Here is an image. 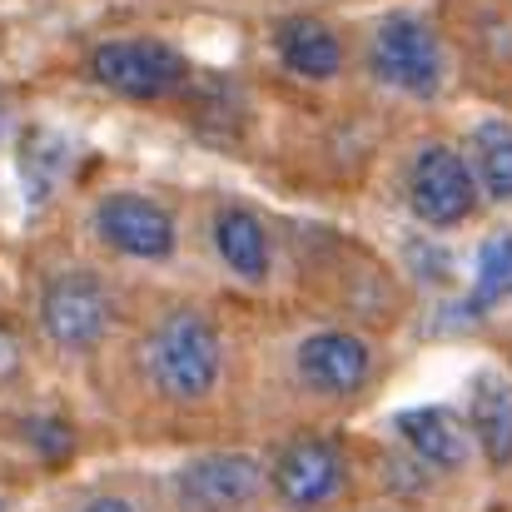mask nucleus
I'll return each instance as SVG.
<instances>
[{
	"mask_svg": "<svg viewBox=\"0 0 512 512\" xmlns=\"http://www.w3.org/2000/svg\"><path fill=\"white\" fill-rule=\"evenodd\" d=\"M140 373L165 403H204L224 378V334L204 309H165L140 334Z\"/></svg>",
	"mask_w": 512,
	"mask_h": 512,
	"instance_id": "1",
	"label": "nucleus"
},
{
	"mask_svg": "<svg viewBox=\"0 0 512 512\" xmlns=\"http://www.w3.org/2000/svg\"><path fill=\"white\" fill-rule=\"evenodd\" d=\"M115 324H120V299H115V284L100 269L65 264V269L40 279L35 329L55 353L85 358L115 334Z\"/></svg>",
	"mask_w": 512,
	"mask_h": 512,
	"instance_id": "2",
	"label": "nucleus"
},
{
	"mask_svg": "<svg viewBox=\"0 0 512 512\" xmlns=\"http://www.w3.org/2000/svg\"><path fill=\"white\" fill-rule=\"evenodd\" d=\"M85 75L120 100H170L189 85V60L170 40L155 35H115L85 55Z\"/></svg>",
	"mask_w": 512,
	"mask_h": 512,
	"instance_id": "3",
	"label": "nucleus"
},
{
	"mask_svg": "<svg viewBox=\"0 0 512 512\" xmlns=\"http://www.w3.org/2000/svg\"><path fill=\"white\" fill-rule=\"evenodd\" d=\"M368 70H373L388 90H398V95L433 100V95L443 90V70H448L443 40H438V30H433L423 15L393 10V15H383V20L373 25V35H368Z\"/></svg>",
	"mask_w": 512,
	"mask_h": 512,
	"instance_id": "4",
	"label": "nucleus"
},
{
	"mask_svg": "<svg viewBox=\"0 0 512 512\" xmlns=\"http://www.w3.org/2000/svg\"><path fill=\"white\" fill-rule=\"evenodd\" d=\"M403 194H408V209H413L428 229H458V224L478 209L483 184H478L473 160H468L463 150L433 140V145H423V150L413 155Z\"/></svg>",
	"mask_w": 512,
	"mask_h": 512,
	"instance_id": "5",
	"label": "nucleus"
},
{
	"mask_svg": "<svg viewBox=\"0 0 512 512\" xmlns=\"http://www.w3.org/2000/svg\"><path fill=\"white\" fill-rule=\"evenodd\" d=\"M95 224V239L120 254V259H140V264H165L179 249V224L174 214L155 199V194H140V189H115L95 204L90 214Z\"/></svg>",
	"mask_w": 512,
	"mask_h": 512,
	"instance_id": "6",
	"label": "nucleus"
},
{
	"mask_svg": "<svg viewBox=\"0 0 512 512\" xmlns=\"http://www.w3.org/2000/svg\"><path fill=\"white\" fill-rule=\"evenodd\" d=\"M343 488H348V458L334 438L304 433L274 453L269 493L289 512H324L329 503L343 498Z\"/></svg>",
	"mask_w": 512,
	"mask_h": 512,
	"instance_id": "7",
	"label": "nucleus"
},
{
	"mask_svg": "<svg viewBox=\"0 0 512 512\" xmlns=\"http://www.w3.org/2000/svg\"><path fill=\"white\" fill-rule=\"evenodd\" d=\"M269 488V473L249 453H199L179 463L170 498L179 512H249Z\"/></svg>",
	"mask_w": 512,
	"mask_h": 512,
	"instance_id": "8",
	"label": "nucleus"
},
{
	"mask_svg": "<svg viewBox=\"0 0 512 512\" xmlns=\"http://www.w3.org/2000/svg\"><path fill=\"white\" fill-rule=\"evenodd\" d=\"M294 373L319 398H358L373 383L378 358L373 343L353 329H319L294 348Z\"/></svg>",
	"mask_w": 512,
	"mask_h": 512,
	"instance_id": "9",
	"label": "nucleus"
},
{
	"mask_svg": "<svg viewBox=\"0 0 512 512\" xmlns=\"http://www.w3.org/2000/svg\"><path fill=\"white\" fill-rule=\"evenodd\" d=\"M393 428H398L403 448L423 468H438V473H458L473 453V428L453 408H408V413H398Z\"/></svg>",
	"mask_w": 512,
	"mask_h": 512,
	"instance_id": "10",
	"label": "nucleus"
},
{
	"mask_svg": "<svg viewBox=\"0 0 512 512\" xmlns=\"http://www.w3.org/2000/svg\"><path fill=\"white\" fill-rule=\"evenodd\" d=\"M468 428H473V448L483 453V463L493 473L512 468V378L498 368H483L468 383Z\"/></svg>",
	"mask_w": 512,
	"mask_h": 512,
	"instance_id": "11",
	"label": "nucleus"
},
{
	"mask_svg": "<svg viewBox=\"0 0 512 512\" xmlns=\"http://www.w3.org/2000/svg\"><path fill=\"white\" fill-rule=\"evenodd\" d=\"M274 50L299 80H334L343 70V35L319 15H289L274 25Z\"/></svg>",
	"mask_w": 512,
	"mask_h": 512,
	"instance_id": "12",
	"label": "nucleus"
},
{
	"mask_svg": "<svg viewBox=\"0 0 512 512\" xmlns=\"http://www.w3.org/2000/svg\"><path fill=\"white\" fill-rule=\"evenodd\" d=\"M209 239H214V254L224 259V269L234 279H249V284H264L269 279V264H274V244H269V229L254 209L244 204H224L209 224Z\"/></svg>",
	"mask_w": 512,
	"mask_h": 512,
	"instance_id": "13",
	"label": "nucleus"
},
{
	"mask_svg": "<svg viewBox=\"0 0 512 512\" xmlns=\"http://www.w3.org/2000/svg\"><path fill=\"white\" fill-rule=\"evenodd\" d=\"M473 174L488 199L512 204V120H483L473 130Z\"/></svg>",
	"mask_w": 512,
	"mask_h": 512,
	"instance_id": "14",
	"label": "nucleus"
},
{
	"mask_svg": "<svg viewBox=\"0 0 512 512\" xmlns=\"http://www.w3.org/2000/svg\"><path fill=\"white\" fill-rule=\"evenodd\" d=\"M65 160H70V145H65L60 135H50V130H30V135H25V145H20V179H25V194H30L35 204L60 184Z\"/></svg>",
	"mask_w": 512,
	"mask_h": 512,
	"instance_id": "15",
	"label": "nucleus"
},
{
	"mask_svg": "<svg viewBox=\"0 0 512 512\" xmlns=\"http://www.w3.org/2000/svg\"><path fill=\"white\" fill-rule=\"evenodd\" d=\"M508 294H512V234H493L478 249V289H473V304L468 309L473 314L478 309H493Z\"/></svg>",
	"mask_w": 512,
	"mask_h": 512,
	"instance_id": "16",
	"label": "nucleus"
},
{
	"mask_svg": "<svg viewBox=\"0 0 512 512\" xmlns=\"http://www.w3.org/2000/svg\"><path fill=\"white\" fill-rule=\"evenodd\" d=\"M20 373H25V339L10 324H0V388H10Z\"/></svg>",
	"mask_w": 512,
	"mask_h": 512,
	"instance_id": "17",
	"label": "nucleus"
},
{
	"mask_svg": "<svg viewBox=\"0 0 512 512\" xmlns=\"http://www.w3.org/2000/svg\"><path fill=\"white\" fill-rule=\"evenodd\" d=\"M30 443H35L45 458H65V453H70V428L55 423V418H40V423H30Z\"/></svg>",
	"mask_w": 512,
	"mask_h": 512,
	"instance_id": "18",
	"label": "nucleus"
},
{
	"mask_svg": "<svg viewBox=\"0 0 512 512\" xmlns=\"http://www.w3.org/2000/svg\"><path fill=\"white\" fill-rule=\"evenodd\" d=\"M70 512H140V503L130 498V493H115V488H100V493H90V498H80Z\"/></svg>",
	"mask_w": 512,
	"mask_h": 512,
	"instance_id": "19",
	"label": "nucleus"
},
{
	"mask_svg": "<svg viewBox=\"0 0 512 512\" xmlns=\"http://www.w3.org/2000/svg\"><path fill=\"white\" fill-rule=\"evenodd\" d=\"M0 512H5V498H0Z\"/></svg>",
	"mask_w": 512,
	"mask_h": 512,
	"instance_id": "20",
	"label": "nucleus"
}]
</instances>
